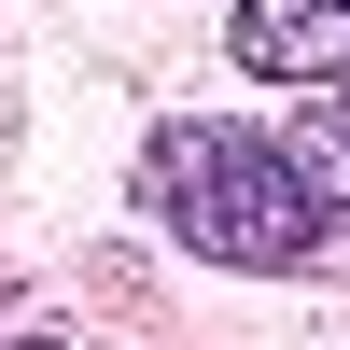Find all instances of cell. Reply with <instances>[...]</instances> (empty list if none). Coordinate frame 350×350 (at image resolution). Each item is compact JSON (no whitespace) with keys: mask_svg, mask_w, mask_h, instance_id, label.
<instances>
[{"mask_svg":"<svg viewBox=\"0 0 350 350\" xmlns=\"http://www.w3.org/2000/svg\"><path fill=\"white\" fill-rule=\"evenodd\" d=\"M280 140V168L308 183V211L350 224V84H295V126H267Z\"/></svg>","mask_w":350,"mask_h":350,"instance_id":"obj_3","label":"cell"},{"mask_svg":"<svg viewBox=\"0 0 350 350\" xmlns=\"http://www.w3.org/2000/svg\"><path fill=\"white\" fill-rule=\"evenodd\" d=\"M14 350H70V336H14Z\"/></svg>","mask_w":350,"mask_h":350,"instance_id":"obj_4","label":"cell"},{"mask_svg":"<svg viewBox=\"0 0 350 350\" xmlns=\"http://www.w3.org/2000/svg\"><path fill=\"white\" fill-rule=\"evenodd\" d=\"M224 56L252 84H350V0H239Z\"/></svg>","mask_w":350,"mask_h":350,"instance_id":"obj_2","label":"cell"},{"mask_svg":"<svg viewBox=\"0 0 350 350\" xmlns=\"http://www.w3.org/2000/svg\"><path fill=\"white\" fill-rule=\"evenodd\" d=\"M140 211H154L196 267H239V280H295L308 252L336 239V224L308 211V183L280 168V140H267V126H224V112L154 126V154H140Z\"/></svg>","mask_w":350,"mask_h":350,"instance_id":"obj_1","label":"cell"}]
</instances>
